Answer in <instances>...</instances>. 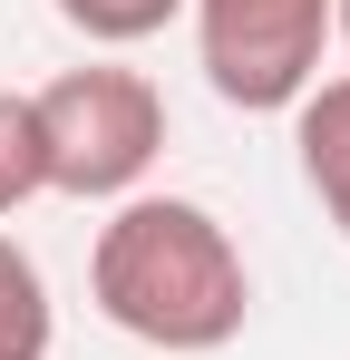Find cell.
Here are the masks:
<instances>
[{
    "label": "cell",
    "instance_id": "1",
    "mask_svg": "<svg viewBox=\"0 0 350 360\" xmlns=\"http://www.w3.org/2000/svg\"><path fill=\"white\" fill-rule=\"evenodd\" d=\"M88 302L127 341H146L166 360H205L224 341H243L253 263H243V243H233V224L214 205L146 185V195L108 205V224L88 243Z\"/></svg>",
    "mask_w": 350,
    "mask_h": 360
},
{
    "label": "cell",
    "instance_id": "2",
    "mask_svg": "<svg viewBox=\"0 0 350 360\" xmlns=\"http://www.w3.org/2000/svg\"><path fill=\"white\" fill-rule=\"evenodd\" d=\"M39 108V156H49V195L68 205H127L146 195L156 156H166V88L146 68H58L49 88H30Z\"/></svg>",
    "mask_w": 350,
    "mask_h": 360
},
{
    "label": "cell",
    "instance_id": "3",
    "mask_svg": "<svg viewBox=\"0 0 350 360\" xmlns=\"http://www.w3.org/2000/svg\"><path fill=\"white\" fill-rule=\"evenodd\" d=\"M195 10V68L243 117H292L331 49V0H185Z\"/></svg>",
    "mask_w": 350,
    "mask_h": 360
},
{
    "label": "cell",
    "instance_id": "4",
    "mask_svg": "<svg viewBox=\"0 0 350 360\" xmlns=\"http://www.w3.org/2000/svg\"><path fill=\"white\" fill-rule=\"evenodd\" d=\"M292 156H302V185L311 205L341 224L350 243V78H311V98L292 108Z\"/></svg>",
    "mask_w": 350,
    "mask_h": 360
},
{
    "label": "cell",
    "instance_id": "5",
    "mask_svg": "<svg viewBox=\"0 0 350 360\" xmlns=\"http://www.w3.org/2000/svg\"><path fill=\"white\" fill-rule=\"evenodd\" d=\"M49 341H58L49 273L30 263V243L0 234V360H49Z\"/></svg>",
    "mask_w": 350,
    "mask_h": 360
},
{
    "label": "cell",
    "instance_id": "6",
    "mask_svg": "<svg viewBox=\"0 0 350 360\" xmlns=\"http://www.w3.org/2000/svg\"><path fill=\"white\" fill-rule=\"evenodd\" d=\"M49 195V156H39V108H30V88H0V224L20 214V205H39Z\"/></svg>",
    "mask_w": 350,
    "mask_h": 360
},
{
    "label": "cell",
    "instance_id": "7",
    "mask_svg": "<svg viewBox=\"0 0 350 360\" xmlns=\"http://www.w3.org/2000/svg\"><path fill=\"white\" fill-rule=\"evenodd\" d=\"M185 0H58V20L88 39V49H136V39H156Z\"/></svg>",
    "mask_w": 350,
    "mask_h": 360
},
{
    "label": "cell",
    "instance_id": "8",
    "mask_svg": "<svg viewBox=\"0 0 350 360\" xmlns=\"http://www.w3.org/2000/svg\"><path fill=\"white\" fill-rule=\"evenodd\" d=\"M331 39H341V49H350V0H331Z\"/></svg>",
    "mask_w": 350,
    "mask_h": 360
}]
</instances>
